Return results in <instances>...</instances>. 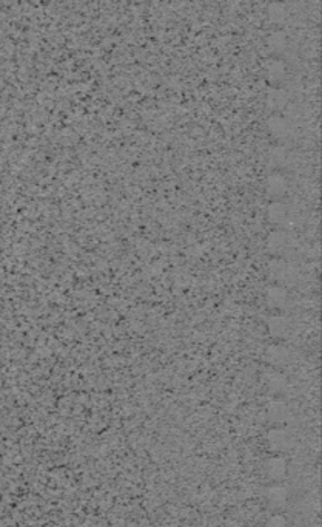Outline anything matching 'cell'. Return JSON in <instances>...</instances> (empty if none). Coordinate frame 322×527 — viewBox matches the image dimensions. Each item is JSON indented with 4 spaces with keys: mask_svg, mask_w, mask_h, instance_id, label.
I'll return each instance as SVG.
<instances>
[{
    "mask_svg": "<svg viewBox=\"0 0 322 527\" xmlns=\"http://www.w3.org/2000/svg\"><path fill=\"white\" fill-rule=\"evenodd\" d=\"M278 10H279V11H276V7H274V5L270 8V17H271L274 22L282 20V19L285 17V10H284V7H281V5H279V8H278Z\"/></svg>",
    "mask_w": 322,
    "mask_h": 527,
    "instance_id": "obj_11",
    "label": "cell"
},
{
    "mask_svg": "<svg viewBox=\"0 0 322 527\" xmlns=\"http://www.w3.org/2000/svg\"><path fill=\"white\" fill-rule=\"evenodd\" d=\"M267 473L273 479H279L285 475V461L281 458H273L267 462Z\"/></svg>",
    "mask_w": 322,
    "mask_h": 527,
    "instance_id": "obj_5",
    "label": "cell"
},
{
    "mask_svg": "<svg viewBox=\"0 0 322 527\" xmlns=\"http://www.w3.org/2000/svg\"><path fill=\"white\" fill-rule=\"evenodd\" d=\"M268 218L271 223H282L287 218V207L282 203H273L268 207Z\"/></svg>",
    "mask_w": 322,
    "mask_h": 527,
    "instance_id": "obj_6",
    "label": "cell"
},
{
    "mask_svg": "<svg viewBox=\"0 0 322 527\" xmlns=\"http://www.w3.org/2000/svg\"><path fill=\"white\" fill-rule=\"evenodd\" d=\"M268 128L271 133L276 136V138H284V136H288L290 135V131H292V125L282 119V118H273L268 121Z\"/></svg>",
    "mask_w": 322,
    "mask_h": 527,
    "instance_id": "obj_3",
    "label": "cell"
},
{
    "mask_svg": "<svg viewBox=\"0 0 322 527\" xmlns=\"http://www.w3.org/2000/svg\"><path fill=\"white\" fill-rule=\"evenodd\" d=\"M288 297H287V292L285 289L282 288H278V286H273L267 291V301L270 306H274V308H281V306H285Z\"/></svg>",
    "mask_w": 322,
    "mask_h": 527,
    "instance_id": "obj_4",
    "label": "cell"
},
{
    "mask_svg": "<svg viewBox=\"0 0 322 527\" xmlns=\"http://www.w3.org/2000/svg\"><path fill=\"white\" fill-rule=\"evenodd\" d=\"M288 183L282 175H271L267 180V192L273 197H281L287 192Z\"/></svg>",
    "mask_w": 322,
    "mask_h": 527,
    "instance_id": "obj_1",
    "label": "cell"
},
{
    "mask_svg": "<svg viewBox=\"0 0 322 527\" xmlns=\"http://www.w3.org/2000/svg\"><path fill=\"white\" fill-rule=\"evenodd\" d=\"M270 272L276 280L281 282H288L292 279V268L281 260H274L270 263Z\"/></svg>",
    "mask_w": 322,
    "mask_h": 527,
    "instance_id": "obj_2",
    "label": "cell"
},
{
    "mask_svg": "<svg viewBox=\"0 0 322 527\" xmlns=\"http://www.w3.org/2000/svg\"><path fill=\"white\" fill-rule=\"evenodd\" d=\"M287 357H288V353H287V349H284V348H271L270 351H268V359L271 360V362H274V364H282V362H285L287 360Z\"/></svg>",
    "mask_w": 322,
    "mask_h": 527,
    "instance_id": "obj_10",
    "label": "cell"
},
{
    "mask_svg": "<svg viewBox=\"0 0 322 527\" xmlns=\"http://www.w3.org/2000/svg\"><path fill=\"white\" fill-rule=\"evenodd\" d=\"M288 329V322L284 320L282 317H276L270 322V331L276 336H282Z\"/></svg>",
    "mask_w": 322,
    "mask_h": 527,
    "instance_id": "obj_9",
    "label": "cell"
},
{
    "mask_svg": "<svg viewBox=\"0 0 322 527\" xmlns=\"http://www.w3.org/2000/svg\"><path fill=\"white\" fill-rule=\"evenodd\" d=\"M267 498L274 506H281L285 501V498H287V492H285L284 487H271V489H268Z\"/></svg>",
    "mask_w": 322,
    "mask_h": 527,
    "instance_id": "obj_8",
    "label": "cell"
},
{
    "mask_svg": "<svg viewBox=\"0 0 322 527\" xmlns=\"http://www.w3.org/2000/svg\"><path fill=\"white\" fill-rule=\"evenodd\" d=\"M267 246L271 252H281L287 246V235L284 232H273L267 240Z\"/></svg>",
    "mask_w": 322,
    "mask_h": 527,
    "instance_id": "obj_7",
    "label": "cell"
}]
</instances>
